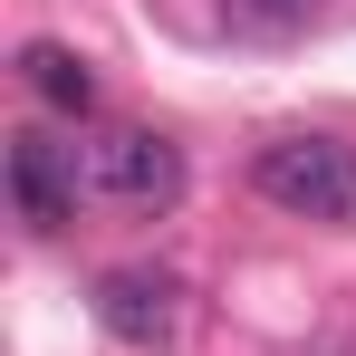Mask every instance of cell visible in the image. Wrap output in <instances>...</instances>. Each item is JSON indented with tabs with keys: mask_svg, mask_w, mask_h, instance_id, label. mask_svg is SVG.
<instances>
[{
	"mask_svg": "<svg viewBox=\"0 0 356 356\" xmlns=\"http://www.w3.org/2000/svg\"><path fill=\"white\" fill-rule=\"evenodd\" d=\"M250 193L280 202L289 222L356 232V145H337V135H270L250 154Z\"/></svg>",
	"mask_w": 356,
	"mask_h": 356,
	"instance_id": "obj_1",
	"label": "cell"
},
{
	"mask_svg": "<svg viewBox=\"0 0 356 356\" xmlns=\"http://www.w3.org/2000/svg\"><path fill=\"white\" fill-rule=\"evenodd\" d=\"M77 164H87V193L116 212H174L183 202V145H164L154 125H97L77 145Z\"/></svg>",
	"mask_w": 356,
	"mask_h": 356,
	"instance_id": "obj_2",
	"label": "cell"
},
{
	"mask_svg": "<svg viewBox=\"0 0 356 356\" xmlns=\"http://www.w3.org/2000/svg\"><path fill=\"white\" fill-rule=\"evenodd\" d=\"M97 327L125 337V347H174L183 280H174V270H106V280H97Z\"/></svg>",
	"mask_w": 356,
	"mask_h": 356,
	"instance_id": "obj_3",
	"label": "cell"
},
{
	"mask_svg": "<svg viewBox=\"0 0 356 356\" xmlns=\"http://www.w3.org/2000/svg\"><path fill=\"white\" fill-rule=\"evenodd\" d=\"M77 193H87L77 145H58V135H10V202H19V222L58 232L67 212H77Z\"/></svg>",
	"mask_w": 356,
	"mask_h": 356,
	"instance_id": "obj_4",
	"label": "cell"
},
{
	"mask_svg": "<svg viewBox=\"0 0 356 356\" xmlns=\"http://www.w3.org/2000/svg\"><path fill=\"white\" fill-rule=\"evenodd\" d=\"M19 87L49 97L58 116H97V77H87V58L58 49V39H29V49H19Z\"/></svg>",
	"mask_w": 356,
	"mask_h": 356,
	"instance_id": "obj_5",
	"label": "cell"
},
{
	"mask_svg": "<svg viewBox=\"0 0 356 356\" xmlns=\"http://www.w3.org/2000/svg\"><path fill=\"white\" fill-rule=\"evenodd\" d=\"M318 19V0H222V29L232 39H260V49H280Z\"/></svg>",
	"mask_w": 356,
	"mask_h": 356,
	"instance_id": "obj_6",
	"label": "cell"
}]
</instances>
